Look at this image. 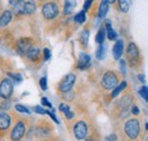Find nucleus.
Wrapping results in <instances>:
<instances>
[{
	"label": "nucleus",
	"instance_id": "obj_1",
	"mask_svg": "<svg viewBox=\"0 0 148 141\" xmlns=\"http://www.w3.org/2000/svg\"><path fill=\"white\" fill-rule=\"evenodd\" d=\"M37 9V5L33 0H26V1H22L18 5L14 6V12L16 15H32Z\"/></svg>",
	"mask_w": 148,
	"mask_h": 141
},
{
	"label": "nucleus",
	"instance_id": "obj_2",
	"mask_svg": "<svg viewBox=\"0 0 148 141\" xmlns=\"http://www.w3.org/2000/svg\"><path fill=\"white\" fill-rule=\"evenodd\" d=\"M120 82L119 74L114 70H107L101 77V86L105 90H113Z\"/></svg>",
	"mask_w": 148,
	"mask_h": 141
},
{
	"label": "nucleus",
	"instance_id": "obj_3",
	"mask_svg": "<svg viewBox=\"0 0 148 141\" xmlns=\"http://www.w3.org/2000/svg\"><path fill=\"white\" fill-rule=\"evenodd\" d=\"M41 13H42V16L45 17V19L53 21L59 14V7L55 1H48V2L43 3V6L41 8Z\"/></svg>",
	"mask_w": 148,
	"mask_h": 141
},
{
	"label": "nucleus",
	"instance_id": "obj_4",
	"mask_svg": "<svg viewBox=\"0 0 148 141\" xmlns=\"http://www.w3.org/2000/svg\"><path fill=\"white\" fill-rule=\"evenodd\" d=\"M124 132L131 140H136L140 133V122L137 118H130L124 125Z\"/></svg>",
	"mask_w": 148,
	"mask_h": 141
},
{
	"label": "nucleus",
	"instance_id": "obj_5",
	"mask_svg": "<svg viewBox=\"0 0 148 141\" xmlns=\"http://www.w3.org/2000/svg\"><path fill=\"white\" fill-rule=\"evenodd\" d=\"M127 60L131 67H134L140 63L139 49H138L137 44L133 42H130L128 48H127Z\"/></svg>",
	"mask_w": 148,
	"mask_h": 141
},
{
	"label": "nucleus",
	"instance_id": "obj_6",
	"mask_svg": "<svg viewBox=\"0 0 148 141\" xmlns=\"http://www.w3.org/2000/svg\"><path fill=\"white\" fill-rule=\"evenodd\" d=\"M14 92V84L9 77L3 79L0 82V98L3 100L10 99L12 94Z\"/></svg>",
	"mask_w": 148,
	"mask_h": 141
},
{
	"label": "nucleus",
	"instance_id": "obj_7",
	"mask_svg": "<svg viewBox=\"0 0 148 141\" xmlns=\"http://www.w3.org/2000/svg\"><path fill=\"white\" fill-rule=\"evenodd\" d=\"M75 81H76V76H75V74H73V73H69V74H66V75L63 77V80L60 81L59 86H58L59 91H60L62 93L67 92V91H71L72 88H73L74 83H75Z\"/></svg>",
	"mask_w": 148,
	"mask_h": 141
},
{
	"label": "nucleus",
	"instance_id": "obj_8",
	"mask_svg": "<svg viewBox=\"0 0 148 141\" xmlns=\"http://www.w3.org/2000/svg\"><path fill=\"white\" fill-rule=\"evenodd\" d=\"M74 137L77 140H83L88 136V125L84 121H77L73 125Z\"/></svg>",
	"mask_w": 148,
	"mask_h": 141
},
{
	"label": "nucleus",
	"instance_id": "obj_9",
	"mask_svg": "<svg viewBox=\"0 0 148 141\" xmlns=\"http://www.w3.org/2000/svg\"><path fill=\"white\" fill-rule=\"evenodd\" d=\"M26 132V125L24 121H18L17 123L15 124L14 129L10 132V139L12 140H21Z\"/></svg>",
	"mask_w": 148,
	"mask_h": 141
},
{
	"label": "nucleus",
	"instance_id": "obj_10",
	"mask_svg": "<svg viewBox=\"0 0 148 141\" xmlns=\"http://www.w3.org/2000/svg\"><path fill=\"white\" fill-rule=\"evenodd\" d=\"M32 46V42H31V39H27V38H22L19 39L16 43V50L19 55H25V53L27 51V49Z\"/></svg>",
	"mask_w": 148,
	"mask_h": 141
},
{
	"label": "nucleus",
	"instance_id": "obj_11",
	"mask_svg": "<svg viewBox=\"0 0 148 141\" xmlns=\"http://www.w3.org/2000/svg\"><path fill=\"white\" fill-rule=\"evenodd\" d=\"M90 63H91V58L88 53H81L79 56V60H77V68L81 70H87L89 66H90Z\"/></svg>",
	"mask_w": 148,
	"mask_h": 141
},
{
	"label": "nucleus",
	"instance_id": "obj_12",
	"mask_svg": "<svg viewBox=\"0 0 148 141\" xmlns=\"http://www.w3.org/2000/svg\"><path fill=\"white\" fill-rule=\"evenodd\" d=\"M133 105V97L131 94H125L121 98L120 103H119V106H120V109L124 113H127L129 110V108Z\"/></svg>",
	"mask_w": 148,
	"mask_h": 141
},
{
	"label": "nucleus",
	"instance_id": "obj_13",
	"mask_svg": "<svg viewBox=\"0 0 148 141\" xmlns=\"http://www.w3.org/2000/svg\"><path fill=\"white\" fill-rule=\"evenodd\" d=\"M12 124V118L6 112H0V131H6Z\"/></svg>",
	"mask_w": 148,
	"mask_h": 141
},
{
	"label": "nucleus",
	"instance_id": "obj_14",
	"mask_svg": "<svg viewBox=\"0 0 148 141\" xmlns=\"http://www.w3.org/2000/svg\"><path fill=\"white\" fill-rule=\"evenodd\" d=\"M123 51H124V42H123V40L120 39V40H117L115 42V44L113 47V56H114V58L116 60L120 59L121 56L123 55Z\"/></svg>",
	"mask_w": 148,
	"mask_h": 141
},
{
	"label": "nucleus",
	"instance_id": "obj_15",
	"mask_svg": "<svg viewBox=\"0 0 148 141\" xmlns=\"http://www.w3.org/2000/svg\"><path fill=\"white\" fill-rule=\"evenodd\" d=\"M40 55H41L40 49H39L38 47H34V46H31V47L27 49V51L25 53V56H26L27 59L31 60V62H37V60H39Z\"/></svg>",
	"mask_w": 148,
	"mask_h": 141
},
{
	"label": "nucleus",
	"instance_id": "obj_16",
	"mask_svg": "<svg viewBox=\"0 0 148 141\" xmlns=\"http://www.w3.org/2000/svg\"><path fill=\"white\" fill-rule=\"evenodd\" d=\"M13 19V12L12 10H3L0 15V27H6Z\"/></svg>",
	"mask_w": 148,
	"mask_h": 141
},
{
	"label": "nucleus",
	"instance_id": "obj_17",
	"mask_svg": "<svg viewBox=\"0 0 148 141\" xmlns=\"http://www.w3.org/2000/svg\"><path fill=\"white\" fill-rule=\"evenodd\" d=\"M105 30H106V36H107L108 40H111V41L116 40L117 33H116V31L112 27V23L110 19H107V21L105 22Z\"/></svg>",
	"mask_w": 148,
	"mask_h": 141
},
{
	"label": "nucleus",
	"instance_id": "obj_18",
	"mask_svg": "<svg viewBox=\"0 0 148 141\" xmlns=\"http://www.w3.org/2000/svg\"><path fill=\"white\" fill-rule=\"evenodd\" d=\"M108 5H110V3H108L107 0H101V1H100V6H99V9H98V17L99 18H104L107 15L108 8H110Z\"/></svg>",
	"mask_w": 148,
	"mask_h": 141
},
{
	"label": "nucleus",
	"instance_id": "obj_19",
	"mask_svg": "<svg viewBox=\"0 0 148 141\" xmlns=\"http://www.w3.org/2000/svg\"><path fill=\"white\" fill-rule=\"evenodd\" d=\"M127 87H128V83L124 81V82H121L120 84H117L115 88L113 89V91H112L111 93V98L112 99H114V98H116L123 90H125L127 89Z\"/></svg>",
	"mask_w": 148,
	"mask_h": 141
},
{
	"label": "nucleus",
	"instance_id": "obj_20",
	"mask_svg": "<svg viewBox=\"0 0 148 141\" xmlns=\"http://www.w3.org/2000/svg\"><path fill=\"white\" fill-rule=\"evenodd\" d=\"M105 38H106V30H105V26H101L96 34V42L98 44H101V43H104Z\"/></svg>",
	"mask_w": 148,
	"mask_h": 141
},
{
	"label": "nucleus",
	"instance_id": "obj_21",
	"mask_svg": "<svg viewBox=\"0 0 148 141\" xmlns=\"http://www.w3.org/2000/svg\"><path fill=\"white\" fill-rule=\"evenodd\" d=\"M89 36H90V32L89 30H83L80 34V42L82 44V47H88V43H89Z\"/></svg>",
	"mask_w": 148,
	"mask_h": 141
},
{
	"label": "nucleus",
	"instance_id": "obj_22",
	"mask_svg": "<svg viewBox=\"0 0 148 141\" xmlns=\"http://www.w3.org/2000/svg\"><path fill=\"white\" fill-rule=\"evenodd\" d=\"M86 12L84 10H81V12H79L75 16H74V22L76 23V24H83L84 22H86Z\"/></svg>",
	"mask_w": 148,
	"mask_h": 141
},
{
	"label": "nucleus",
	"instance_id": "obj_23",
	"mask_svg": "<svg viewBox=\"0 0 148 141\" xmlns=\"http://www.w3.org/2000/svg\"><path fill=\"white\" fill-rule=\"evenodd\" d=\"M105 56H106V48H105L104 44L101 43V44H99V47H98V49H97V51H96V57H97V59L103 60V59L105 58Z\"/></svg>",
	"mask_w": 148,
	"mask_h": 141
},
{
	"label": "nucleus",
	"instance_id": "obj_24",
	"mask_svg": "<svg viewBox=\"0 0 148 141\" xmlns=\"http://www.w3.org/2000/svg\"><path fill=\"white\" fill-rule=\"evenodd\" d=\"M119 7L123 13H127L130 8V0H117Z\"/></svg>",
	"mask_w": 148,
	"mask_h": 141
},
{
	"label": "nucleus",
	"instance_id": "obj_25",
	"mask_svg": "<svg viewBox=\"0 0 148 141\" xmlns=\"http://www.w3.org/2000/svg\"><path fill=\"white\" fill-rule=\"evenodd\" d=\"M15 109L18 112V113H22V114H30L31 112H30V109L26 107V106L24 105H21V104H17V105H15Z\"/></svg>",
	"mask_w": 148,
	"mask_h": 141
},
{
	"label": "nucleus",
	"instance_id": "obj_26",
	"mask_svg": "<svg viewBox=\"0 0 148 141\" xmlns=\"http://www.w3.org/2000/svg\"><path fill=\"white\" fill-rule=\"evenodd\" d=\"M73 10V6H72V2L70 0H66L65 1V6H64V14L65 15H70Z\"/></svg>",
	"mask_w": 148,
	"mask_h": 141
},
{
	"label": "nucleus",
	"instance_id": "obj_27",
	"mask_svg": "<svg viewBox=\"0 0 148 141\" xmlns=\"http://www.w3.org/2000/svg\"><path fill=\"white\" fill-rule=\"evenodd\" d=\"M139 93H140V96L144 98L145 101H148V89L146 86H144L143 88L139 90Z\"/></svg>",
	"mask_w": 148,
	"mask_h": 141
},
{
	"label": "nucleus",
	"instance_id": "obj_28",
	"mask_svg": "<svg viewBox=\"0 0 148 141\" xmlns=\"http://www.w3.org/2000/svg\"><path fill=\"white\" fill-rule=\"evenodd\" d=\"M39 84H40V88L42 89L43 91H46L47 88H48V86H47V77H46V76L41 77L40 81H39Z\"/></svg>",
	"mask_w": 148,
	"mask_h": 141
},
{
	"label": "nucleus",
	"instance_id": "obj_29",
	"mask_svg": "<svg viewBox=\"0 0 148 141\" xmlns=\"http://www.w3.org/2000/svg\"><path fill=\"white\" fill-rule=\"evenodd\" d=\"M8 76L12 77L15 82H21L23 80V76L21 74H14V73H8Z\"/></svg>",
	"mask_w": 148,
	"mask_h": 141
},
{
	"label": "nucleus",
	"instance_id": "obj_30",
	"mask_svg": "<svg viewBox=\"0 0 148 141\" xmlns=\"http://www.w3.org/2000/svg\"><path fill=\"white\" fill-rule=\"evenodd\" d=\"M42 53H43V60H49L50 58H51V51L48 49V48H45L43 50H42Z\"/></svg>",
	"mask_w": 148,
	"mask_h": 141
},
{
	"label": "nucleus",
	"instance_id": "obj_31",
	"mask_svg": "<svg viewBox=\"0 0 148 141\" xmlns=\"http://www.w3.org/2000/svg\"><path fill=\"white\" fill-rule=\"evenodd\" d=\"M59 110L62 112V113H66V112H69V110H71V107L70 105H67V104H65V103H62V104H59Z\"/></svg>",
	"mask_w": 148,
	"mask_h": 141
},
{
	"label": "nucleus",
	"instance_id": "obj_32",
	"mask_svg": "<svg viewBox=\"0 0 148 141\" xmlns=\"http://www.w3.org/2000/svg\"><path fill=\"white\" fill-rule=\"evenodd\" d=\"M10 108V103H9V99H7L6 101H2L1 105H0V109L1 110H7Z\"/></svg>",
	"mask_w": 148,
	"mask_h": 141
},
{
	"label": "nucleus",
	"instance_id": "obj_33",
	"mask_svg": "<svg viewBox=\"0 0 148 141\" xmlns=\"http://www.w3.org/2000/svg\"><path fill=\"white\" fill-rule=\"evenodd\" d=\"M120 68H121V73L123 75L127 74V70H125V60L124 59H120Z\"/></svg>",
	"mask_w": 148,
	"mask_h": 141
},
{
	"label": "nucleus",
	"instance_id": "obj_34",
	"mask_svg": "<svg viewBox=\"0 0 148 141\" xmlns=\"http://www.w3.org/2000/svg\"><path fill=\"white\" fill-rule=\"evenodd\" d=\"M41 104L42 106H46V107H49V108H53V104L46 98V97H42L41 98Z\"/></svg>",
	"mask_w": 148,
	"mask_h": 141
},
{
	"label": "nucleus",
	"instance_id": "obj_35",
	"mask_svg": "<svg viewBox=\"0 0 148 141\" xmlns=\"http://www.w3.org/2000/svg\"><path fill=\"white\" fill-rule=\"evenodd\" d=\"M46 114H48V115L50 116V118H51V120H53L55 123H57V124L59 123V122H58V120H57V117H56V115H55V113H54V112H50V110H46Z\"/></svg>",
	"mask_w": 148,
	"mask_h": 141
},
{
	"label": "nucleus",
	"instance_id": "obj_36",
	"mask_svg": "<svg viewBox=\"0 0 148 141\" xmlns=\"http://www.w3.org/2000/svg\"><path fill=\"white\" fill-rule=\"evenodd\" d=\"M33 110H34L37 114H40V115H42V114H46V109H43L41 106H36Z\"/></svg>",
	"mask_w": 148,
	"mask_h": 141
},
{
	"label": "nucleus",
	"instance_id": "obj_37",
	"mask_svg": "<svg viewBox=\"0 0 148 141\" xmlns=\"http://www.w3.org/2000/svg\"><path fill=\"white\" fill-rule=\"evenodd\" d=\"M91 5H92V0H86V1H84V3H83V9H84V10L90 9Z\"/></svg>",
	"mask_w": 148,
	"mask_h": 141
},
{
	"label": "nucleus",
	"instance_id": "obj_38",
	"mask_svg": "<svg viewBox=\"0 0 148 141\" xmlns=\"http://www.w3.org/2000/svg\"><path fill=\"white\" fill-rule=\"evenodd\" d=\"M64 115H65V117L67 118V120H72V118H74V113L73 112H71V110H69V112H66V113H64Z\"/></svg>",
	"mask_w": 148,
	"mask_h": 141
},
{
	"label": "nucleus",
	"instance_id": "obj_39",
	"mask_svg": "<svg viewBox=\"0 0 148 141\" xmlns=\"http://www.w3.org/2000/svg\"><path fill=\"white\" fill-rule=\"evenodd\" d=\"M131 112L133 115H139V108L137 105H132V108H131Z\"/></svg>",
	"mask_w": 148,
	"mask_h": 141
},
{
	"label": "nucleus",
	"instance_id": "obj_40",
	"mask_svg": "<svg viewBox=\"0 0 148 141\" xmlns=\"http://www.w3.org/2000/svg\"><path fill=\"white\" fill-rule=\"evenodd\" d=\"M22 1H23V0H8L9 5H10V6H13V7H14V6H16V5H18L19 2H22Z\"/></svg>",
	"mask_w": 148,
	"mask_h": 141
},
{
	"label": "nucleus",
	"instance_id": "obj_41",
	"mask_svg": "<svg viewBox=\"0 0 148 141\" xmlns=\"http://www.w3.org/2000/svg\"><path fill=\"white\" fill-rule=\"evenodd\" d=\"M117 139V137H116V134L115 133H113L111 136H108V137H106V140L110 141V140H116Z\"/></svg>",
	"mask_w": 148,
	"mask_h": 141
},
{
	"label": "nucleus",
	"instance_id": "obj_42",
	"mask_svg": "<svg viewBox=\"0 0 148 141\" xmlns=\"http://www.w3.org/2000/svg\"><path fill=\"white\" fill-rule=\"evenodd\" d=\"M139 81L145 82V76H144V75H139Z\"/></svg>",
	"mask_w": 148,
	"mask_h": 141
},
{
	"label": "nucleus",
	"instance_id": "obj_43",
	"mask_svg": "<svg viewBox=\"0 0 148 141\" xmlns=\"http://www.w3.org/2000/svg\"><path fill=\"white\" fill-rule=\"evenodd\" d=\"M107 1H108V3H114L116 0H107Z\"/></svg>",
	"mask_w": 148,
	"mask_h": 141
},
{
	"label": "nucleus",
	"instance_id": "obj_44",
	"mask_svg": "<svg viewBox=\"0 0 148 141\" xmlns=\"http://www.w3.org/2000/svg\"><path fill=\"white\" fill-rule=\"evenodd\" d=\"M40 1H43V0H40Z\"/></svg>",
	"mask_w": 148,
	"mask_h": 141
}]
</instances>
